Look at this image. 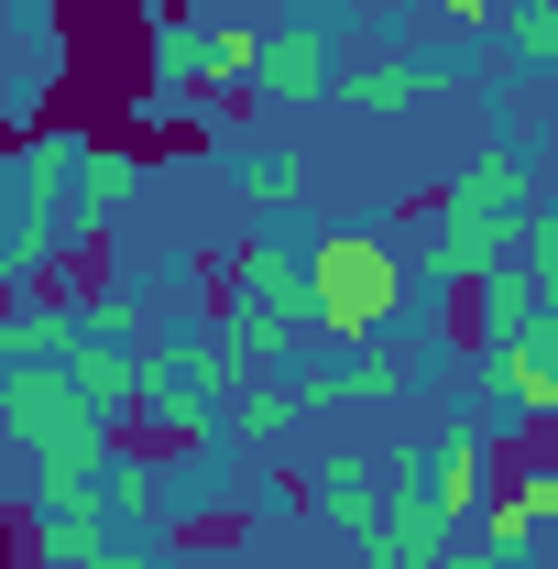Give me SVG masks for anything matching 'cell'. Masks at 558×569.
I'll return each instance as SVG.
<instances>
[{
  "label": "cell",
  "mask_w": 558,
  "mask_h": 569,
  "mask_svg": "<svg viewBox=\"0 0 558 569\" xmlns=\"http://www.w3.org/2000/svg\"><path fill=\"white\" fill-rule=\"evenodd\" d=\"M307 284H318V340H350V351H372V340L406 318V296H417V263H406L383 230H329V241L307 252Z\"/></svg>",
  "instance_id": "6da1fadb"
},
{
  "label": "cell",
  "mask_w": 558,
  "mask_h": 569,
  "mask_svg": "<svg viewBox=\"0 0 558 569\" xmlns=\"http://www.w3.org/2000/svg\"><path fill=\"white\" fill-rule=\"evenodd\" d=\"M252 372L230 361V340L219 329H187V340H165V351H142V406L132 417L153 427V438H209V427H230V395H241Z\"/></svg>",
  "instance_id": "7a4b0ae2"
},
{
  "label": "cell",
  "mask_w": 558,
  "mask_h": 569,
  "mask_svg": "<svg viewBox=\"0 0 558 569\" xmlns=\"http://www.w3.org/2000/svg\"><path fill=\"white\" fill-rule=\"evenodd\" d=\"M504 252H515V230H482V219H460L449 198H438L417 274H427V284H482V274H504Z\"/></svg>",
  "instance_id": "3957f363"
},
{
  "label": "cell",
  "mask_w": 558,
  "mask_h": 569,
  "mask_svg": "<svg viewBox=\"0 0 558 569\" xmlns=\"http://www.w3.org/2000/svg\"><path fill=\"white\" fill-rule=\"evenodd\" d=\"M329 33H318V22H285V33H263V77H252V88H263V99H275V110H307V99H329Z\"/></svg>",
  "instance_id": "277c9868"
},
{
  "label": "cell",
  "mask_w": 558,
  "mask_h": 569,
  "mask_svg": "<svg viewBox=\"0 0 558 569\" xmlns=\"http://www.w3.org/2000/svg\"><path fill=\"white\" fill-rule=\"evenodd\" d=\"M526 187H537V176H526L504 142H482V153L449 176V209H460V219H482V230H515V219H526Z\"/></svg>",
  "instance_id": "5b68a950"
},
{
  "label": "cell",
  "mask_w": 558,
  "mask_h": 569,
  "mask_svg": "<svg viewBox=\"0 0 558 569\" xmlns=\"http://www.w3.org/2000/svg\"><path fill=\"white\" fill-rule=\"evenodd\" d=\"M241 296H263L275 318H296V329H318V284H307V252H296L285 230H263V241H241Z\"/></svg>",
  "instance_id": "8992f818"
},
{
  "label": "cell",
  "mask_w": 558,
  "mask_h": 569,
  "mask_svg": "<svg viewBox=\"0 0 558 569\" xmlns=\"http://www.w3.org/2000/svg\"><path fill=\"white\" fill-rule=\"evenodd\" d=\"M471 77V56H383V67L350 77V99L361 110H406V99H438V88H460Z\"/></svg>",
  "instance_id": "52a82bcc"
},
{
  "label": "cell",
  "mask_w": 558,
  "mask_h": 569,
  "mask_svg": "<svg viewBox=\"0 0 558 569\" xmlns=\"http://www.w3.org/2000/svg\"><path fill=\"white\" fill-rule=\"evenodd\" d=\"M67 372H77V395H88V406H99L110 427L142 406V351H121V340H77V351H67Z\"/></svg>",
  "instance_id": "ba28073f"
},
{
  "label": "cell",
  "mask_w": 558,
  "mask_h": 569,
  "mask_svg": "<svg viewBox=\"0 0 558 569\" xmlns=\"http://www.w3.org/2000/svg\"><path fill=\"white\" fill-rule=\"evenodd\" d=\"M372 460H383V449H350V460H329V482H318L329 526H340V537H361V548H372V537H383V515H395V503L372 493Z\"/></svg>",
  "instance_id": "9c48e42d"
},
{
  "label": "cell",
  "mask_w": 558,
  "mask_h": 569,
  "mask_svg": "<svg viewBox=\"0 0 558 569\" xmlns=\"http://www.w3.org/2000/svg\"><path fill=\"white\" fill-rule=\"evenodd\" d=\"M417 482L449 503V515H471V503H482V427H449V438H427V449H417Z\"/></svg>",
  "instance_id": "30bf717a"
},
{
  "label": "cell",
  "mask_w": 558,
  "mask_h": 569,
  "mask_svg": "<svg viewBox=\"0 0 558 569\" xmlns=\"http://www.w3.org/2000/svg\"><path fill=\"white\" fill-rule=\"evenodd\" d=\"M219 340H230V361H241V372H275V361L296 351V318H275L263 296H241V284H230V318H219Z\"/></svg>",
  "instance_id": "8fae6325"
},
{
  "label": "cell",
  "mask_w": 558,
  "mask_h": 569,
  "mask_svg": "<svg viewBox=\"0 0 558 569\" xmlns=\"http://www.w3.org/2000/svg\"><path fill=\"white\" fill-rule=\"evenodd\" d=\"M44 548L67 569H88L110 548V493H44Z\"/></svg>",
  "instance_id": "7c38bea8"
},
{
  "label": "cell",
  "mask_w": 558,
  "mask_h": 569,
  "mask_svg": "<svg viewBox=\"0 0 558 569\" xmlns=\"http://www.w3.org/2000/svg\"><path fill=\"white\" fill-rule=\"evenodd\" d=\"M296 417H307V383H263V372H252V383L230 395V438H241V449H275Z\"/></svg>",
  "instance_id": "4fadbf2b"
},
{
  "label": "cell",
  "mask_w": 558,
  "mask_h": 569,
  "mask_svg": "<svg viewBox=\"0 0 558 569\" xmlns=\"http://www.w3.org/2000/svg\"><path fill=\"white\" fill-rule=\"evenodd\" d=\"M504 361H515L526 406H537V417H558V307H537V318H526V340H504Z\"/></svg>",
  "instance_id": "5bb4252c"
},
{
  "label": "cell",
  "mask_w": 558,
  "mask_h": 569,
  "mask_svg": "<svg viewBox=\"0 0 558 569\" xmlns=\"http://www.w3.org/2000/svg\"><path fill=\"white\" fill-rule=\"evenodd\" d=\"M526 318H537V284H526V274H482V284H471V329H482V351L526 340Z\"/></svg>",
  "instance_id": "9a60e30c"
},
{
  "label": "cell",
  "mask_w": 558,
  "mask_h": 569,
  "mask_svg": "<svg viewBox=\"0 0 558 569\" xmlns=\"http://www.w3.org/2000/svg\"><path fill=\"white\" fill-rule=\"evenodd\" d=\"M198 77H209V88H252V77H263V33H252V22H209V33H198Z\"/></svg>",
  "instance_id": "2e32d148"
},
{
  "label": "cell",
  "mask_w": 558,
  "mask_h": 569,
  "mask_svg": "<svg viewBox=\"0 0 558 569\" xmlns=\"http://www.w3.org/2000/svg\"><path fill=\"white\" fill-rule=\"evenodd\" d=\"M372 395H395V361H340V372H307V417H318V406H372Z\"/></svg>",
  "instance_id": "e0dca14e"
},
{
  "label": "cell",
  "mask_w": 558,
  "mask_h": 569,
  "mask_svg": "<svg viewBox=\"0 0 558 569\" xmlns=\"http://www.w3.org/2000/svg\"><path fill=\"white\" fill-rule=\"evenodd\" d=\"M504 44L558 77V0H504Z\"/></svg>",
  "instance_id": "ac0fdd59"
},
{
  "label": "cell",
  "mask_w": 558,
  "mask_h": 569,
  "mask_svg": "<svg viewBox=\"0 0 558 569\" xmlns=\"http://www.w3.org/2000/svg\"><path fill=\"white\" fill-rule=\"evenodd\" d=\"M515 274L537 284V307H558V230L537 219V230H515Z\"/></svg>",
  "instance_id": "d6986e66"
},
{
  "label": "cell",
  "mask_w": 558,
  "mask_h": 569,
  "mask_svg": "<svg viewBox=\"0 0 558 569\" xmlns=\"http://www.w3.org/2000/svg\"><path fill=\"white\" fill-rule=\"evenodd\" d=\"M187 77H198V33H187V22H153V88L176 99Z\"/></svg>",
  "instance_id": "ffe728a7"
},
{
  "label": "cell",
  "mask_w": 558,
  "mask_h": 569,
  "mask_svg": "<svg viewBox=\"0 0 558 569\" xmlns=\"http://www.w3.org/2000/svg\"><path fill=\"white\" fill-rule=\"evenodd\" d=\"M241 187H252L263 209H285V198H296V164H285V153H252V164H241Z\"/></svg>",
  "instance_id": "44dd1931"
},
{
  "label": "cell",
  "mask_w": 558,
  "mask_h": 569,
  "mask_svg": "<svg viewBox=\"0 0 558 569\" xmlns=\"http://www.w3.org/2000/svg\"><path fill=\"white\" fill-rule=\"evenodd\" d=\"M88 198H99V219H110L121 198H132V164H121V153H88Z\"/></svg>",
  "instance_id": "7402d4cb"
},
{
  "label": "cell",
  "mask_w": 558,
  "mask_h": 569,
  "mask_svg": "<svg viewBox=\"0 0 558 569\" xmlns=\"http://www.w3.org/2000/svg\"><path fill=\"white\" fill-rule=\"evenodd\" d=\"M515 493L537 503V526H558V471H515Z\"/></svg>",
  "instance_id": "603a6c76"
},
{
  "label": "cell",
  "mask_w": 558,
  "mask_h": 569,
  "mask_svg": "<svg viewBox=\"0 0 558 569\" xmlns=\"http://www.w3.org/2000/svg\"><path fill=\"white\" fill-rule=\"evenodd\" d=\"M438 11H449V22H492L504 0H438Z\"/></svg>",
  "instance_id": "cb8c5ba5"
},
{
  "label": "cell",
  "mask_w": 558,
  "mask_h": 569,
  "mask_svg": "<svg viewBox=\"0 0 558 569\" xmlns=\"http://www.w3.org/2000/svg\"><path fill=\"white\" fill-rule=\"evenodd\" d=\"M33 274V263H22V252H11V241H0V296H11V284Z\"/></svg>",
  "instance_id": "d4e9b609"
},
{
  "label": "cell",
  "mask_w": 558,
  "mask_h": 569,
  "mask_svg": "<svg viewBox=\"0 0 558 569\" xmlns=\"http://www.w3.org/2000/svg\"><path fill=\"white\" fill-rule=\"evenodd\" d=\"M537 198H548V230H558V176H548V187H537Z\"/></svg>",
  "instance_id": "484cf974"
}]
</instances>
